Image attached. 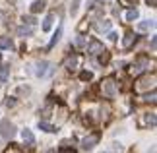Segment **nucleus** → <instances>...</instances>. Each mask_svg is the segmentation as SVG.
Instances as JSON below:
<instances>
[{"mask_svg":"<svg viewBox=\"0 0 157 153\" xmlns=\"http://www.w3.org/2000/svg\"><path fill=\"white\" fill-rule=\"evenodd\" d=\"M8 76H10V66L0 68V83H6V82H8Z\"/></svg>","mask_w":157,"mask_h":153,"instance_id":"14","label":"nucleus"},{"mask_svg":"<svg viewBox=\"0 0 157 153\" xmlns=\"http://www.w3.org/2000/svg\"><path fill=\"white\" fill-rule=\"evenodd\" d=\"M21 138H23V142H25L27 145H33V143H35V136H33V132H31V130H27V128L21 132Z\"/></svg>","mask_w":157,"mask_h":153,"instance_id":"10","label":"nucleus"},{"mask_svg":"<svg viewBox=\"0 0 157 153\" xmlns=\"http://www.w3.org/2000/svg\"><path fill=\"white\" fill-rule=\"evenodd\" d=\"M52 21H54V14H49V16L45 17V21H43V31H51Z\"/></svg>","mask_w":157,"mask_h":153,"instance_id":"13","label":"nucleus"},{"mask_svg":"<svg viewBox=\"0 0 157 153\" xmlns=\"http://www.w3.org/2000/svg\"><path fill=\"white\" fill-rule=\"evenodd\" d=\"M80 2H82V0H72V6H70V12H72V14H76V12H78Z\"/></svg>","mask_w":157,"mask_h":153,"instance_id":"23","label":"nucleus"},{"mask_svg":"<svg viewBox=\"0 0 157 153\" xmlns=\"http://www.w3.org/2000/svg\"><path fill=\"white\" fill-rule=\"evenodd\" d=\"M0 17H2V12H0Z\"/></svg>","mask_w":157,"mask_h":153,"instance_id":"31","label":"nucleus"},{"mask_svg":"<svg viewBox=\"0 0 157 153\" xmlns=\"http://www.w3.org/2000/svg\"><path fill=\"white\" fill-rule=\"evenodd\" d=\"M138 16H140V12H138V10H128V12H126V20H128V21L138 20Z\"/></svg>","mask_w":157,"mask_h":153,"instance_id":"19","label":"nucleus"},{"mask_svg":"<svg viewBox=\"0 0 157 153\" xmlns=\"http://www.w3.org/2000/svg\"><path fill=\"white\" fill-rule=\"evenodd\" d=\"M155 82H157V76L151 74V76H144L138 79V83L134 85V89L138 91V93H142V91L146 89H155Z\"/></svg>","mask_w":157,"mask_h":153,"instance_id":"2","label":"nucleus"},{"mask_svg":"<svg viewBox=\"0 0 157 153\" xmlns=\"http://www.w3.org/2000/svg\"><path fill=\"white\" fill-rule=\"evenodd\" d=\"M146 2H147V6H151V8L157 6V0H146Z\"/></svg>","mask_w":157,"mask_h":153,"instance_id":"30","label":"nucleus"},{"mask_svg":"<svg viewBox=\"0 0 157 153\" xmlns=\"http://www.w3.org/2000/svg\"><path fill=\"white\" fill-rule=\"evenodd\" d=\"M0 48H14V43H12V39L2 37V39H0Z\"/></svg>","mask_w":157,"mask_h":153,"instance_id":"15","label":"nucleus"},{"mask_svg":"<svg viewBox=\"0 0 157 153\" xmlns=\"http://www.w3.org/2000/svg\"><path fill=\"white\" fill-rule=\"evenodd\" d=\"M60 35H62V27H58L56 29V33H54V37H52V41L49 43V48H52L54 45H56V43H58V39H60Z\"/></svg>","mask_w":157,"mask_h":153,"instance_id":"18","label":"nucleus"},{"mask_svg":"<svg viewBox=\"0 0 157 153\" xmlns=\"http://www.w3.org/2000/svg\"><path fill=\"white\" fill-rule=\"evenodd\" d=\"M147 66H149V62H147L146 58H142V60H138L136 64H132V66H130V74H132V76H140L142 72H146Z\"/></svg>","mask_w":157,"mask_h":153,"instance_id":"4","label":"nucleus"},{"mask_svg":"<svg viewBox=\"0 0 157 153\" xmlns=\"http://www.w3.org/2000/svg\"><path fill=\"white\" fill-rule=\"evenodd\" d=\"M136 41H138V35L126 33V37H124V41H122V48H124V51H128V48H132V47L136 45Z\"/></svg>","mask_w":157,"mask_h":153,"instance_id":"9","label":"nucleus"},{"mask_svg":"<svg viewBox=\"0 0 157 153\" xmlns=\"http://www.w3.org/2000/svg\"><path fill=\"white\" fill-rule=\"evenodd\" d=\"M35 74H37L39 78H45V76L52 74V64H49V62H39V64H37V70H35Z\"/></svg>","mask_w":157,"mask_h":153,"instance_id":"5","label":"nucleus"},{"mask_svg":"<svg viewBox=\"0 0 157 153\" xmlns=\"http://www.w3.org/2000/svg\"><path fill=\"white\" fill-rule=\"evenodd\" d=\"M111 29V21H97V31H109Z\"/></svg>","mask_w":157,"mask_h":153,"instance_id":"17","label":"nucleus"},{"mask_svg":"<svg viewBox=\"0 0 157 153\" xmlns=\"http://www.w3.org/2000/svg\"><path fill=\"white\" fill-rule=\"evenodd\" d=\"M97 56H99V62H101V64H107V62H109V52H107V51H103L101 54H97Z\"/></svg>","mask_w":157,"mask_h":153,"instance_id":"22","label":"nucleus"},{"mask_svg":"<svg viewBox=\"0 0 157 153\" xmlns=\"http://www.w3.org/2000/svg\"><path fill=\"white\" fill-rule=\"evenodd\" d=\"M0 136L6 138V140H12L16 136V126L10 120H2L0 122Z\"/></svg>","mask_w":157,"mask_h":153,"instance_id":"3","label":"nucleus"},{"mask_svg":"<svg viewBox=\"0 0 157 153\" xmlns=\"http://www.w3.org/2000/svg\"><path fill=\"white\" fill-rule=\"evenodd\" d=\"M45 0H35V2L31 4V12H33V14H37V12H43L45 10Z\"/></svg>","mask_w":157,"mask_h":153,"instance_id":"11","label":"nucleus"},{"mask_svg":"<svg viewBox=\"0 0 157 153\" xmlns=\"http://www.w3.org/2000/svg\"><path fill=\"white\" fill-rule=\"evenodd\" d=\"M78 64H80V56H78V54H72V56H68L64 60V68L66 70H76L78 68Z\"/></svg>","mask_w":157,"mask_h":153,"instance_id":"8","label":"nucleus"},{"mask_svg":"<svg viewBox=\"0 0 157 153\" xmlns=\"http://www.w3.org/2000/svg\"><path fill=\"white\" fill-rule=\"evenodd\" d=\"M83 82H86V79H91V72H82V76H80Z\"/></svg>","mask_w":157,"mask_h":153,"instance_id":"28","label":"nucleus"},{"mask_svg":"<svg viewBox=\"0 0 157 153\" xmlns=\"http://www.w3.org/2000/svg\"><path fill=\"white\" fill-rule=\"evenodd\" d=\"M138 0H120V4L122 6H128V8H132V6H136Z\"/></svg>","mask_w":157,"mask_h":153,"instance_id":"24","label":"nucleus"},{"mask_svg":"<svg viewBox=\"0 0 157 153\" xmlns=\"http://www.w3.org/2000/svg\"><path fill=\"white\" fill-rule=\"evenodd\" d=\"M39 128H41L43 132H56V128L51 126V124H47V122H39Z\"/></svg>","mask_w":157,"mask_h":153,"instance_id":"20","label":"nucleus"},{"mask_svg":"<svg viewBox=\"0 0 157 153\" xmlns=\"http://www.w3.org/2000/svg\"><path fill=\"white\" fill-rule=\"evenodd\" d=\"M97 143H99V134H89V136L82 142V147L83 149H93Z\"/></svg>","mask_w":157,"mask_h":153,"instance_id":"6","label":"nucleus"},{"mask_svg":"<svg viewBox=\"0 0 157 153\" xmlns=\"http://www.w3.org/2000/svg\"><path fill=\"white\" fill-rule=\"evenodd\" d=\"M51 111H52V107L47 105V107L43 109V118H49V116H51Z\"/></svg>","mask_w":157,"mask_h":153,"instance_id":"25","label":"nucleus"},{"mask_svg":"<svg viewBox=\"0 0 157 153\" xmlns=\"http://www.w3.org/2000/svg\"><path fill=\"white\" fill-rule=\"evenodd\" d=\"M76 47H78V48H83V47H86V37H83V35H78V39H76Z\"/></svg>","mask_w":157,"mask_h":153,"instance_id":"21","label":"nucleus"},{"mask_svg":"<svg viewBox=\"0 0 157 153\" xmlns=\"http://www.w3.org/2000/svg\"><path fill=\"white\" fill-rule=\"evenodd\" d=\"M6 107H16V99H14V97H8V99H6Z\"/></svg>","mask_w":157,"mask_h":153,"instance_id":"26","label":"nucleus"},{"mask_svg":"<svg viewBox=\"0 0 157 153\" xmlns=\"http://www.w3.org/2000/svg\"><path fill=\"white\" fill-rule=\"evenodd\" d=\"M58 153H76V151H74V149H70V147H62Z\"/></svg>","mask_w":157,"mask_h":153,"instance_id":"29","label":"nucleus"},{"mask_svg":"<svg viewBox=\"0 0 157 153\" xmlns=\"http://www.w3.org/2000/svg\"><path fill=\"white\" fill-rule=\"evenodd\" d=\"M155 97H157V95H155V89H153L151 95H146V99H144V101H151V103H155Z\"/></svg>","mask_w":157,"mask_h":153,"instance_id":"27","label":"nucleus"},{"mask_svg":"<svg viewBox=\"0 0 157 153\" xmlns=\"http://www.w3.org/2000/svg\"><path fill=\"white\" fill-rule=\"evenodd\" d=\"M103 51H105L103 43H99V41H95V39H93L91 43H89V47H87V52L91 54V56H97V54H101Z\"/></svg>","mask_w":157,"mask_h":153,"instance_id":"7","label":"nucleus"},{"mask_svg":"<svg viewBox=\"0 0 157 153\" xmlns=\"http://www.w3.org/2000/svg\"><path fill=\"white\" fill-rule=\"evenodd\" d=\"M31 33H33V25H21L17 29V35H20V37H29Z\"/></svg>","mask_w":157,"mask_h":153,"instance_id":"12","label":"nucleus"},{"mask_svg":"<svg viewBox=\"0 0 157 153\" xmlns=\"http://www.w3.org/2000/svg\"><path fill=\"white\" fill-rule=\"evenodd\" d=\"M99 89H101V93H103L105 97H114L117 95V91H118V83L114 82V78H105L103 82H101V85H99Z\"/></svg>","mask_w":157,"mask_h":153,"instance_id":"1","label":"nucleus"},{"mask_svg":"<svg viewBox=\"0 0 157 153\" xmlns=\"http://www.w3.org/2000/svg\"><path fill=\"white\" fill-rule=\"evenodd\" d=\"M153 25H155V23L147 20V21H140V23H138V29H140V31H147V29L153 27Z\"/></svg>","mask_w":157,"mask_h":153,"instance_id":"16","label":"nucleus"}]
</instances>
